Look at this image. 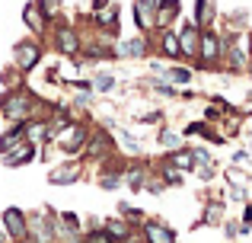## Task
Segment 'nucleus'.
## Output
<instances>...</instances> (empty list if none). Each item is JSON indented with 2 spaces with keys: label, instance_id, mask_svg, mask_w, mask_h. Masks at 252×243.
<instances>
[{
  "label": "nucleus",
  "instance_id": "obj_16",
  "mask_svg": "<svg viewBox=\"0 0 252 243\" xmlns=\"http://www.w3.org/2000/svg\"><path fill=\"white\" fill-rule=\"evenodd\" d=\"M23 23H26V29L32 32V38H38V35H48V19L42 16V10L35 6V0H29V3L23 6Z\"/></svg>",
  "mask_w": 252,
  "mask_h": 243
},
{
  "label": "nucleus",
  "instance_id": "obj_13",
  "mask_svg": "<svg viewBox=\"0 0 252 243\" xmlns=\"http://www.w3.org/2000/svg\"><path fill=\"white\" fill-rule=\"evenodd\" d=\"M191 23L198 29H214L220 23V10H217V0H195V10H191Z\"/></svg>",
  "mask_w": 252,
  "mask_h": 243
},
{
  "label": "nucleus",
  "instance_id": "obj_21",
  "mask_svg": "<svg viewBox=\"0 0 252 243\" xmlns=\"http://www.w3.org/2000/svg\"><path fill=\"white\" fill-rule=\"evenodd\" d=\"M26 141V122H16V125H10V128L0 135V157L6 154V150H13L16 144H23Z\"/></svg>",
  "mask_w": 252,
  "mask_h": 243
},
{
  "label": "nucleus",
  "instance_id": "obj_15",
  "mask_svg": "<svg viewBox=\"0 0 252 243\" xmlns=\"http://www.w3.org/2000/svg\"><path fill=\"white\" fill-rule=\"evenodd\" d=\"M182 16V0H157L154 29H172V23Z\"/></svg>",
  "mask_w": 252,
  "mask_h": 243
},
{
  "label": "nucleus",
  "instance_id": "obj_1",
  "mask_svg": "<svg viewBox=\"0 0 252 243\" xmlns=\"http://www.w3.org/2000/svg\"><path fill=\"white\" fill-rule=\"evenodd\" d=\"M0 115H3L10 125L16 122H29V119H38V96L29 93L26 87H16L0 100Z\"/></svg>",
  "mask_w": 252,
  "mask_h": 243
},
{
  "label": "nucleus",
  "instance_id": "obj_27",
  "mask_svg": "<svg viewBox=\"0 0 252 243\" xmlns=\"http://www.w3.org/2000/svg\"><path fill=\"white\" fill-rule=\"evenodd\" d=\"M160 179L166 182V189H182V186H185V173L172 170L169 163H163V167H160Z\"/></svg>",
  "mask_w": 252,
  "mask_h": 243
},
{
  "label": "nucleus",
  "instance_id": "obj_32",
  "mask_svg": "<svg viewBox=\"0 0 252 243\" xmlns=\"http://www.w3.org/2000/svg\"><path fill=\"white\" fill-rule=\"evenodd\" d=\"M191 150V157H195V163H214V154H211L208 147H201V144H198V147H189Z\"/></svg>",
  "mask_w": 252,
  "mask_h": 243
},
{
  "label": "nucleus",
  "instance_id": "obj_26",
  "mask_svg": "<svg viewBox=\"0 0 252 243\" xmlns=\"http://www.w3.org/2000/svg\"><path fill=\"white\" fill-rule=\"evenodd\" d=\"M35 6L42 10V16L48 23H55L58 16H64V0H35Z\"/></svg>",
  "mask_w": 252,
  "mask_h": 243
},
{
  "label": "nucleus",
  "instance_id": "obj_7",
  "mask_svg": "<svg viewBox=\"0 0 252 243\" xmlns=\"http://www.w3.org/2000/svg\"><path fill=\"white\" fill-rule=\"evenodd\" d=\"M147 176H150V160H144V157H131V160H125L122 182L131 189V192H144Z\"/></svg>",
  "mask_w": 252,
  "mask_h": 243
},
{
  "label": "nucleus",
  "instance_id": "obj_37",
  "mask_svg": "<svg viewBox=\"0 0 252 243\" xmlns=\"http://www.w3.org/2000/svg\"><path fill=\"white\" fill-rule=\"evenodd\" d=\"M249 154H252V135H249Z\"/></svg>",
  "mask_w": 252,
  "mask_h": 243
},
{
  "label": "nucleus",
  "instance_id": "obj_17",
  "mask_svg": "<svg viewBox=\"0 0 252 243\" xmlns=\"http://www.w3.org/2000/svg\"><path fill=\"white\" fill-rule=\"evenodd\" d=\"M157 32V48H160V55L166 58V61H182V55H179V38H176V29H154Z\"/></svg>",
  "mask_w": 252,
  "mask_h": 243
},
{
  "label": "nucleus",
  "instance_id": "obj_10",
  "mask_svg": "<svg viewBox=\"0 0 252 243\" xmlns=\"http://www.w3.org/2000/svg\"><path fill=\"white\" fill-rule=\"evenodd\" d=\"M80 176H83V160H70V157L48 170L51 186H74V182H80Z\"/></svg>",
  "mask_w": 252,
  "mask_h": 243
},
{
  "label": "nucleus",
  "instance_id": "obj_14",
  "mask_svg": "<svg viewBox=\"0 0 252 243\" xmlns=\"http://www.w3.org/2000/svg\"><path fill=\"white\" fill-rule=\"evenodd\" d=\"M38 157V144H32V141H23V144H16L13 150H6L0 160H3V167H10V170H16V167H29L32 160Z\"/></svg>",
  "mask_w": 252,
  "mask_h": 243
},
{
  "label": "nucleus",
  "instance_id": "obj_5",
  "mask_svg": "<svg viewBox=\"0 0 252 243\" xmlns=\"http://www.w3.org/2000/svg\"><path fill=\"white\" fill-rule=\"evenodd\" d=\"M115 138H112V131L109 128H96V131H90V138H86V144H83V154H86V160L90 163H102V160H109L112 154H115Z\"/></svg>",
  "mask_w": 252,
  "mask_h": 243
},
{
  "label": "nucleus",
  "instance_id": "obj_38",
  "mask_svg": "<svg viewBox=\"0 0 252 243\" xmlns=\"http://www.w3.org/2000/svg\"><path fill=\"white\" fill-rule=\"evenodd\" d=\"M16 243H32V240H16Z\"/></svg>",
  "mask_w": 252,
  "mask_h": 243
},
{
  "label": "nucleus",
  "instance_id": "obj_36",
  "mask_svg": "<svg viewBox=\"0 0 252 243\" xmlns=\"http://www.w3.org/2000/svg\"><path fill=\"white\" fill-rule=\"evenodd\" d=\"M0 243H6V234L3 231H0Z\"/></svg>",
  "mask_w": 252,
  "mask_h": 243
},
{
  "label": "nucleus",
  "instance_id": "obj_9",
  "mask_svg": "<svg viewBox=\"0 0 252 243\" xmlns=\"http://www.w3.org/2000/svg\"><path fill=\"white\" fill-rule=\"evenodd\" d=\"M179 38V55H182V61H198V42H201V29H198L195 23H182V29L176 32Z\"/></svg>",
  "mask_w": 252,
  "mask_h": 243
},
{
  "label": "nucleus",
  "instance_id": "obj_12",
  "mask_svg": "<svg viewBox=\"0 0 252 243\" xmlns=\"http://www.w3.org/2000/svg\"><path fill=\"white\" fill-rule=\"evenodd\" d=\"M131 16L141 35L154 32V16H157V0H131Z\"/></svg>",
  "mask_w": 252,
  "mask_h": 243
},
{
  "label": "nucleus",
  "instance_id": "obj_31",
  "mask_svg": "<svg viewBox=\"0 0 252 243\" xmlns=\"http://www.w3.org/2000/svg\"><path fill=\"white\" fill-rule=\"evenodd\" d=\"M118 214H122V218H128V221H137V224L144 221V211H141V208H131L128 202H122V205H118Z\"/></svg>",
  "mask_w": 252,
  "mask_h": 243
},
{
  "label": "nucleus",
  "instance_id": "obj_11",
  "mask_svg": "<svg viewBox=\"0 0 252 243\" xmlns=\"http://www.w3.org/2000/svg\"><path fill=\"white\" fill-rule=\"evenodd\" d=\"M141 240L144 243H179L176 231H172L169 224H163V221H157V218L141 221Z\"/></svg>",
  "mask_w": 252,
  "mask_h": 243
},
{
  "label": "nucleus",
  "instance_id": "obj_19",
  "mask_svg": "<svg viewBox=\"0 0 252 243\" xmlns=\"http://www.w3.org/2000/svg\"><path fill=\"white\" fill-rule=\"evenodd\" d=\"M249 29V10L236 6V10L223 13V32H246Z\"/></svg>",
  "mask_w": 252,
  "mask_h": 243
},
{
  "label": "nucleus",
  "instance_id": "obj_18",
  "mask_svg": "<svg viewBox=\"0 0 252 243\" xmlns=\"http://www.w3.org/2000/svg\"><path fill=\"white\" fill-rule=\"evenodd\" d=\"M160 80L172 83V87H189V83L195 80V70H191L189 64L172 61V64H166V70H163V77H160Z\"/></svg>",
  "mask_w": 252,
  "mask_h": 243
},
{
  "label": "nucleus",
  "instance_id": "obj_8",
  "mask_svg": "<svg viewBox=\"0 0 252 243\" xmlns=\"http://www.w3.org/2000/svg\"><path fill=\"white\" fill-rule=\"evenodd\" d=\"M150 55V35H131V38H122L115 42V58H125V61H144Z\"/></svg>",
  "mask_w": 252,
  "mask_h": 243
},
{
  "label": "nucleus",
  "instance_id": "obj_2",
  "mask_svg": "<svg viewBox=\"0 0 252 243\" xmlns=\"http://www.w3.org/2000/svg\"><path fill=\"white\" fill-rule=\"evenodd\" d=\"M86 138H90V125H83V122L70 119V122H64L61 128L55 131L51 144H55V147L61 150L64 157H80V154H83V144H86Z\"/></svg>",
  "mask_w": 252,
  "mask_h": 243
},
{
  "label": "nucleus",
  "instance_id": "obj_34",
  "mask_svg": "<svg viewBox=\"0 0 252 243\" xmlns=\"http://www.w3.org/2000/svg\"><path fill=\"white\" fill-rule=\"evenodd\" d=\"M243 45H246V55L252 58V26H249L246 32H243Z\"/></svg>",
  "mask_w": 252,
  "mask_h": 243
},
{
  "label": "nucleus",
  "instance_id": "obj_24",
  "mask_svg": "<svg viewBox=\"0 0 252 243\" xmlns=\"http://www.w3.org/2000/svg\"><path fill=\"white\" fill-rule=\"evenodd\" d=\"M102 231L109 234L115 243H128L131 240V227H128V221H118V218H109V221H102Z\"/></svg>",
  "mask_w": 252,
  "mask_h": 243
},
{
  "label": "nucleus",
  "instance_id": "obj_20",
  "mask_svg": "<svg viewBox=\"0 0 252 243\" xmlns=\"http://www.w3.org/2000/svg\"><path fill=\"white\" fill-rule=\"evenodd\" d=\"M115 83H118V77L112 74V70H96V74L90 77V90H93V96H105V93H112V90H115Z\"/></svg>",
  "mask_w": 252,
  "mask_h": 243
},
{
  "label": "nucleus",
  "instance_id": "obj_22",
  "mask_svg": "<svg viewBox=\"0 0 252 243\" xmlns=\"http://www.w3.org/2000/svg\"><path fill=\"white\" fill-rule=\"evenodd\" d=\"M166 163H169L172 170H179V173H191V170H195V157H191L189 147L169 150V154H166Z\"/></svg>",
  "mask_w": 252,
  "mask_h": 243
},
{
  "label": "nucleus",
  "instance_id": "obj_28",
  "mask_svg": "<svg viewBox=\"0 0 252 243\" xmlns=\"http://www.w3.org/2000/svg\"><path fill=\"white\" fill-rule=\"evenodd\" d=\"M96 182H99V189H105V192L122 189V176H115V173H96Z\"/></svg>",
  "mask_w": 252,
  "mask_h": 243
},
{
  "label": "nucleus",
  "instance_id": "obj_33",
  "mask_svg": "<svg viewBox=\"0 0 252 243\" xmlns=\"http://www.w3.org/2000/svg\"><path fill=\"white\" fill-rule=\"evenodd\" d=\"M230 167L249 170V167H252V154H249V150H236V154H233V163H230Z\"/></svg>",
  "mask_w": 252,
  "mask_h": 243
},
{
  "label": "nucleus",
  "instance_id": "obj_35",
  "mask_svg": "<svg viewBox=\"0 0 252 243\" xmlns=\"http://www.w3.org/2000/svg\"><path fill=\"white\" fill-rule=\"evenodd\" d=\"M112 0H90V10H102V6H109Z\"/></svg>",
  "mask_w": 252,
  "mask_h": 243
},
{
  "label": "nucleus",
  "instance_id": "obj_6",
  "mask_svg": "<svg viewBox=\"0 0 252 243\" xmlns=\"http://www.w3.org/2000/svg\"><path fill=\"white\" fill-rule=\"evenodd\" d=\"M0 231L6 234V240H26V234H29V224H26V211L16 205L3 208V214H0Z\"/></svg>",
  "mask_w": 252,
  "mask_h": 243
},
{
  "label": "nucleus",
  "instance_id": "obj_23",
  "mask_svg": "<svg viewBox=\"0 0 252 243\" xmlns=\"http://www.w3.org/2000/svg\"><path fill=\"white\" fill-rule=\"evenodd\" d=\"M112 138H115V147H122V150H125V154H128V157H141V154H144V144L137 141V138L131 135L128 128L115 131V135H112Z\"/></svg>",
  "mask_w": 252,
  "mask_h": 243
},
{
  "label": "nucleus",
  "instance_id": "obj_4",
  "mask_svg": "<svg viewBox=\"0 0 252 243\" xmlns=\"http://www.w3.org/2000/svg\"><path fill=\"white\" fill-rule=\"evenodd\" d=\"M42 42L38 38H19L16 45H13V68L19 70V74H32V70L42 64Z\"/></svg>",
  "mask_w": 252,
  "mask_h": 243
},
{
  "label": "nucleus",
  "instance_id": "obj_25",
  "mask_svg": "<svg viewBox=\"0 0 252 243\" xmlns=\"http://www.w3.org/2000/svg\"><path fill=\"white\" fill-rule=\"evenodd\" d=\"M157 141H160V147H163V150H179V147H185V138H182V131H172V128H166V125L160 128Z\"/></svg>",
  "mask_w": 252,
  "mask_h": 243
},
{
  "label": "nucleus",
  "instance_id": "obj_30",
  "mask_svg": "<svg viewBox=\"0 0 252 243\" xmlns=\"http://www.w3.org/2000/svg\"><path fill=\"white\" fill-rule=\"evenodd\" d=\"M191 173H195L201 182H211L217 176V163H195V170H191Z\"/></svg>",
  "mask_w": 252,
  "mask_h": 243
},
{
  "label": "nucleus",
  "instance_id": "obj_3",
  "mask_svg": "<svg viewBox=\"0 0 252 243\" xmlns=\"http://www.w3.org/2000/svg\"><path fill=\"white\" fill-rule=\"evenodd\" d=\"M48 32H51V45H55V51H58L61 58H80L83 35H80V32H77L64 16H58L55 23L48 26Z\"/></svg>",
  "mask_w": 252,
  "mask_h": 243
},
{
  "label": "nucleus",
  "instance_id": "obj_29",
  "mask_svg": "<svg viewBox=\"0 0 252 243\" xmlns=\"http://www.w3.org/2000/svg\"><path fill=\"white\" fill-rule=\"evenodd\" d=\"M223 179H227L230 186H246L249 176H246V170H240V167H227L223 170Z\"/></svg>",
  "mask_w": 252,
  "mask_h": 243
}]
</instances>
